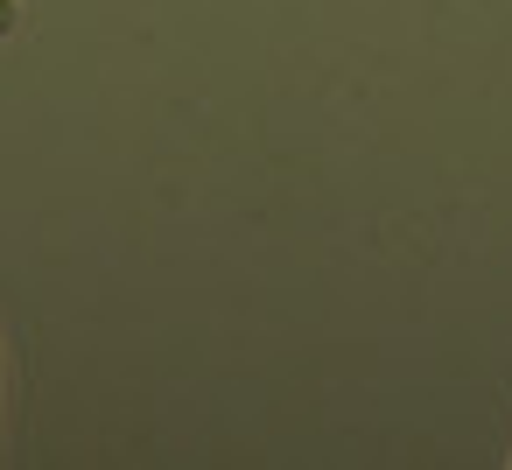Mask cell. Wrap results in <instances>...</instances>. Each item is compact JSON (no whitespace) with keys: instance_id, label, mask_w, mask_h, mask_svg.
<instances>
[{"instance_id":"cell-1","label":"cell","mask_w":512,"mask_h":470,"mask_svg":"<svg viewBox=\"0 0 512 470\" xmlns=\"http://www.w3.org/2000/svg\"><path fill=\"white\" fill-rule=\"evenodd\" d=\"M15 36V0H0V43Z\"/></svg>"}]
</instances>
